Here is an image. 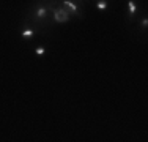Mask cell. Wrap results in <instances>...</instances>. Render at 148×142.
Listing matches in <instances>:
<instances>
[{
  "instance_id": "cell-1",
  "label": "cell",
  "mask_w": 148,
  "mask_h": 142,
  "mask_svg": "<svg viewBox=\"0 0 148 142\" xmlns=\"http://www.w3.org/2000/svg\"><path fill=\"white\" fill-rule=\"evenodd\" d=\"M49 13H51V6L47 5H35L32 8V19L35 21L36 24H41V26H46L49 19Z\"/></svg>"
},
{
  "instance_id": "cell-2",
  "label": "cell",
  "mask_w": 148,
  "mask_h": 142,
  "mask_svg": "<svg viewBox=\"0 0 148 142\" xmlns=\"http://www.w3.org/2000/svg\"><path fill=\"white\" fill-rule=\"evenodd\" d=\"M51 13H52V21H54L55 24H65L71 19L69 13L66 11L63 6H58V8L57 6H51Z\"/></svg>"
},
{
  "instance_id": "cell-3",
  "label": "cell",
  "mask_w": 148,
  "mask_h": 142,
  "mask_svg": "<svg viewBox=\"0 0 148 142\" xmlns=\"http://www.w3.org/2000/svg\"><path fill=\"white\" fill-rule=\"evenodd\" d=\"M62 6L66 10V11L69 13V16H77V17H82V11H80V5L77 2H71V0H63Z\"/></svg>"
},
{
  "instance_id": "cell-4",
  "label": "cell",
  "mask_w": 148,
  "mask_h": 142,
  "mask_svg": "<svg viewBox=\"0 0 148 142\" xmlns=\"http://www.w3.org/2000/svg\"><path fill=\"white\" fill-rule=\"evenodd\" d=\"M126 8H128V21H134V16L137 13V3L134 0H128L126 2Z\"/></svg>"
},
{
  "instance_id": "cell-5",
  "label": "cell",
  "mask_w": 148,
  "mask_h": 142,
  "mask_svg": "<svg viewBox=\"0 0 148 142\" xmlns=\"http://www.w3.org/2000/svg\"><path fill=\"white\" fill-rule=\"evenodd\" d=\"M33 37H35V27L25 26V27L22 28V32H21V38H22V40L29 41V40H32Z\"/></svg>"
},
{
  "instance_id": "cell-6",
  "label": "cell",
  "mask_w": 148,
  "mask_h": 142,
  "mask_svg": "<svg viewBox=\"0 0 148 142\" xmlns=\"http://www.w3.org/2000/svg\"><path fill=\"white\" fill-rule=\"evenodd\" d=\"M109 6V2H106V0H99V2H96V8L99 10V11H103Z\"/></svg>"
},
{
  "instance_id": "cell-7",
  "label": "cell",
  "mask_w": 148,
  "mask_h": 142,
  "mask_svg": "<svg viewBox=\"0 0 148 142\" xmlns=\"http://www.w3.org/2000/svg\"><path fill=\"white\" fill-rule=\"evenodd\" d=\"M139 27H140V28H142V30H143V32H145V30H147V28H148V16H143V17H142V21H140V24H139Z\"/></svg>"
},
{
  "instance_id": "cell-8",
  "label": "cell",
  "mask_w": 148,
  "mask_h": 142,
  "mask_svg": "<svg viewBox=\"0 0 148 142\" xmlns=\"http://www.w3.org/2000/svg\"><path fill=\"white\" fill-rule=\"evenodd\" d=\"M35 54H36L38 57H43L46 54V48H43V46H36V48H35Z\"/></svg>"
}]
</instances>
